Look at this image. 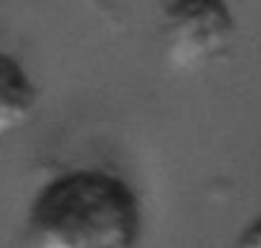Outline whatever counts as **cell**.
Masks as SVG:
<instances>
[{
  "instance_id": "cell-1",
  "label": "cell",
  "mask_w": 261,
  "mask_h": 248,
  "mask_svg": "<svg viewBox=\"0 0 261 248\" xmlns=\"http://www.w3.org/2000/svg\"><path fill=\"white\" fill-rule=\"evenodd\" d=\"M25 233L31 248H137L142 203L114 172L71 170L38 190Z\"/></svg>"
},
{
  "instance_id": "cell-2",
  "label": "cell",
  "mask_w": 261,
  "mask_h": 248,
  "mask_svg": "<svg viewBox=\"0 0 261 248\" xmlns=\"http://www.w3.org/2000/svg\"><path fill=\"white\" fill-rule=\"evenodd\" d=\"M236 38V18L226 0H163L160 41L177 71H200L223 59Z\"/></svg>"
},
{
  "instance_id": "cell-4",
  "label": "cell",
  "mask_w": 261,
  "mask_h": 248,
  "mask_svg": "<svg viewBox=\"0 0 261 248\" xmlns=\"http://www.w3.org/2000/svg\"><path fill=\"white\" fill-rule=\"evenodd\" d=\"M233 248H261V215L254 218L236 238Z\"/></svg>"
},
{
  "instance_id": "cell-3",
  "label": "cell",
  "mask_w": 261,
  "mask_h": 248,
  "mask_svg": "<svg viewBox=\"0 0 261 248\" xmlns=\"http://www.w3.org/2000/svg\"><path fill=\"white\" fill-rule=\"evenodd\" d=\"M38 89L18 59L0 51V137L20 129L36 112Z\"/></svg>"
}]
</instances>
